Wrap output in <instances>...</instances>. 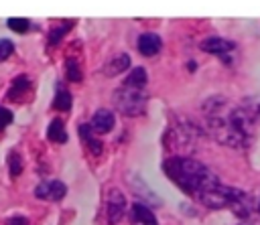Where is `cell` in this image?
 Listing matches in <instances>:
<instances>
[{
	"label": "cell",
	"instance_id": "obj_8",
	"mask_svg": "<svg viewBox=\"0 0 260 225\" xmlns=\"http://www.w3.org/2000/svg\"><path fill=\"white\" fill-rule=\"evenodd\" d=\"M234 49H236V45L232 41H225V39H219V36H209V39H205L201 43V51L213 53V55H221L225 59V63H230V59L225 57V53H230Z\"/></svg>",
	"mask_w": 260,
	"mask_h": 225
},
{
	"label": "cell",
	"instance_id": "obj_12",
	"mask_svg": "<svg viewBox=\"0 0 260 225\" xmlns=\"http://www.w3.org/2000/svg\"><path fill=\"white\" fill-rule=\"evenodd\" d=\"M128 67H130V57L122 53V55H118V57H114V59L108 61V65L104 67V73H106L108 77H114V75L126 71Z\"/></svg>",
	"mask_w": 260,
	"mask_h": 225
},
{
	"label": "cell",
	"instance_id": "obj_14",
	"mask_svg": "<svg viewBox=\"0 0 260 225\" xmlns=\"http://www.w3.org/2000/svg\"><path fill=\"white\" fill-rule=\"evenodd\" d=\"M146 81H148L146 69H144V67H134V69L130 71V75L126 77V83H124V85H130V87H138V89H142V87L146 85Z\"/></svg>",
	"mask_w": 260,
	"mask_h": 225
},
{
	"label": "cell",
	"instance_id": "obj_11",
	"mask_svg": "<svg viewBox=\"0 0 260 225\" xmlns=\"http://www.w3.org/2000/svg\"><path fill=\"white\" fill-rule=\"evenodd\" d=\"M160 47H162V41H160V36L154 34V32H142V34L138 36V51H140V55H144V57L156 55V53L160 51Z\"/></svg>",
	"mask_w": 260,
	"mask_h": 225
},
{
	"label": "cell",
	"instance_id": "obj_7",
	"mask_svg": "<svg viewBox=\"0 0 260 225\" xmlns=\"http://www.w3.org/2000/svg\"><path fill=\"white\" fill-rule=\"evenodd\" d=\"M230 209H232L238 217L244 219V217H248V215L254 211V199H252L248 193L236 189V191H234V197H232V203H230Z\"/></svg>",
	"mask_w": 260,
	"mask_h": 225
},
{
	"label": "cell",
	"instance_id": "obj_15",
	"mask_svg": "<svg viewBox=\"0 0 260 225\" xmlns=\"http://www.w3.org/2000/svg\"><path fill=\"white\" fill-rule=\"evenodd\" d=\"M71 103H73V99H71V93L67 91V89H57V93H55V99H53V109H57V111H67L69 107H71Z\"/></svg>",
	"mask_w": 260,
	"mask_h": 225
},
{
	"label": "cell",
	"instance_id": "obj_9",
	"mask_svg": "<svg viewBox=\"0 0 260 225\" xmlns=\"http://www.w3.org/2000/svg\"><path fill=\"white\" fill-rule=\"evenodd\" d=\"M114 122H116V118H114V111H112V109H98V111L91 116L89 126H91L93 132L106 134V132H110V130L114 128Z\"/></svg>",
	"mask_w": 260,
	"mask_h": 225
},
{
	"label": "cell",
	"instance_id": "obj_18",
	"mask_svg": "<svg viewBox=\"0 0 260 225\" xmlns=\"http://www.w3.org/2000/svg\"><path fill=\"white\" fill-rule=\"evenodd\" d=\"M73 26V20H69V22H65V24H61V26H57V28H53L51 32H49V41H47V45L49 47H55V45H59V41L63 39V34L69 30Z\"/></svg>",
	"mask_w": 260,
	"mask_h": 225
},
{
	"label": "cell",
	"instance_id": "obj_6",
	"mask_svg": "<svg viewBox=\"0 0 260 225\" xmlns=\"http://www.w3.org/2000/svg\"><path fill=\"white\" fill-rule=\"evenodd\" d=\"M65 193H67V186L61 180H43L35 189V195L45 201H59L65 197Z\"/></svg>",
	"mask_w": 260,
	"mask_h": 225
},
{
	"label": "cell",
	"instance_id": "obj_22",
	"mask_svg": "<svg viewBox=\"0 0 260 225\" xmlns=\"http://www.w3.org/2000/svg\"><path fill=\"white\" fill-rule=\"evenodd\" d=\"M87 146H89V150H91L93 154H102V142H100L95 136H91V138L87 140Z\"/></svg>",
	"mask_w": 260,
	"mask_h": 225
},
{
	"label": "cell",
	"instance_id": "obj_4",
	"mask_svg": "<svg viewBox=\"0 0 260 225\" xmlns=\"http://www.w3.org/2000/svg\"><path fill=\"white\" fill-rule=\"evenodd\" d=\"M167 146L171 150H179V152H191L193 150V126L185 124V126H173L167 134Z\"/></svg>",
	"mask_w": 260,
	"mask_h": 225
},
{
	"label": "cell",
	"instance_id": "obj_17",
	"mask_svg": "<svg viewBox=\"0 0 260 225\" xmlns=\"http://www.w3.org/2000/svg\"><path fill=\"white\" fill-rule=\"evenodd\" d=\"M65 75L69 81H81L83 79V73H81V67L75 59H67L65 61Z\"/></svg>",
	"mask_w": 260,
	"mask_h": 225
},
{
	"label": "cell",
	"instance_id": "obj_27",
	"mask_svg": "<svg viewBox=\"0 0 260 225\" xmlns=\"http://www.w3.org/2000/svg\"><path fill=\"white\" fill-rule=\"evenodd\" d=\"M240 225H252V223H240Z\"/></svg>",
	"mask_w": 260,
	"mask_h": 225
},
{
	"label": "cell",
	"instance_id": "obj_23",
	"mask_svg": "<svg viewBox=\"0 0 260 225\" xmlns=\"http://www.w3.org/2000/svg\"><path fill=\"white\" fill-rule=\"evenodd\" d=\"M79 136H81V138L87 142V140L93 136V130H91V126H89V124H81V126H79Z\"/></svg>",
	"mask_w": 260,
	"mask_h": 225
},
{
	"label": "cell",
	"instance_id": "obj_13",
	"mask_svg": "<svg viewBox=\"0 0 260 225\" xmlns=\"http://www.w3.org/2000/svg\"><path fill=\"white\" fill-rule=\"evenodd\" d=\"M47 136H49V140H53V142H57V144L67 142V132H65V126H63V122H61L59 118H55V120L49 124Z\"/></svg>",
	"mask_w": 260,
	"mask_h": 225
},
{
	"label": "cell",
	"instance_id": "obj_28",
	"mask_svg": "<svg viewBox=\"0 0 260 225\" xmlns=\"http://www.w3.org/2000/svg\"><path fill=\"white\" fill-rule=\"evenodd\" d=\"M258 211H260V201H258Z\"/></svg>",
	"mask_w": 260,
	"mask_h": 225
},
{
	"label": "cell",
	"instance_id": "obj_20",
	"mask_svg": "<svg viewBox=\"0 0 260 225\" xmlns=\"http://www.w3.org/2000/svg\"><path fill=\"white\" fill-rule=\"evenodd\" d=\"M8 164H10V174L12 176H18L22 172V160H20V154L18 152H10Z\"/></svg>",
	"mask_w": 260,
	"mask_h": 225
},
{
	"label": "cell",
	"instance_id": "obj_24",
	"mask_svg": "<svg viewBox=\"0 0 260 225\" xmlns=\"http://www.w3.org/2000/svg\"><path fill=\"white\" fill-rule=\"evenodd\" d=\"M0 122H2L4 126H8V124L12 122V114H10L6 107H0Z\"/></svg>",
	"mask_w": 260,
	"mask_h": 225
},
{
	"label": "cell",
	"instance_id": "obj_3",
	"mask_svg": "<svg viewBox=\"0 0 260 225\" xmlns=\"http://www.w3.org/2000/svg\"><path fill=\"white\" fill-rule=\"evenodd\" d=\"M114 103L124 116H140L146 109V93L144 89L122 85L114 93Z\"/></svg>",
	"mask_w": 260,
	"mask_h": 225
},
{
	"label": "cell",
	"instance_id": "obj_25",
	"mask_svg": "<svg viewBox=\"0 0 260 225\" xmlns=\"http://www.w3.org/2000/svg\"><path fill=\"white\" fill-rule=\"evenodd\" d=\"M6 225H28V223H26L24 217H14V219H10Z\"/></svg>",
	"mask_w": 260,
	"mask_h": 225
},
{
	"label": "cell",
	"instance_id": "obj_2",
	"mask_svg": "<svg viewBox=\"0 0 260 225\" xmlns=\"http://www.w3.org/2000/svg\"><path fill=\"white\" fill-rule=\"evenodd\" d=\"M165 172L173 182H177L187 195L195 197L209 209L230 207L234 191L219 182V178L199 160L189 156H173L165 160Z\"/></svg>",
	"mask_w": 260,
	"mask_h": 225
},
{
	"label": "cell",
	"instance_id": "obj_5",
	"mask_svg": "<svg viewBox=\"0 0 260 225\" xmlns=\"http://www.w3.org/2000/svg\"><path fill=\"white\" fill-rule=\"evenodd\" d=\"M126 213V199L122 195V191L118 189H110L108 197H106V217L110 225H116Z\"/></svg>",
	"mask_w": 260,
	"mask_h": 225
},
{
	"label": "cell",
	"instance_id": "obj_19",
	"mask_svg": "<svg viewBox=\"0 0 260 225\" xmlns=\"http://www.w3.org/2000/svg\"><path fill=\"white\" fill-rule=\"evenodd\" d=\"M8 26H10L14 32L24 34V32L30 28V22H28L26 18H8Z\"/></svg>",
	"mask_w": 260,
	"mask_h": 225
},
{
	"label": "cell",
	"instance_id": "obj_10",
	"mask_svg": "<svg viewBox=\"0 0 260 225\" xmlns=\"http://www.w3.org/2000/svg\"><path fill=\"white\" fill-rule=\"evenodd\" d=\"M130 221L132 225H158L154 213L148 209V205L142 203H134L130 207Z\"/></svg>",
	"mask_w": 260,
	"mask_h": 225
},
{
	"label": "cell",
	"instance_id": "obj_26",
	"mask_svg": "<svg viewBox=\"0 0 260 225\" xmlns=\"http://www.w3.org/2000/svg\"><path fill=\"white\" fill-rule=\"evenodd\" d=\"M2 128H4V124H2V122H0V130H2Z\"/></svg>",
	"mask_w": 260,
	"mask_h": 225
},
{
	"label": "cell",
	"instance_id": "obj_21",
	"mask_svg": "<svg viewBox=\"0 0 260 225\" xmlns=\"http://www.w3.org/2000/svg\"><path fill=\"white\" fill-rule=\"evenodd\" d=\"M12 51H14V45L8 39H0V61L8 59L12 55Z\"/></svg>",
	"mask_w": 260,
	"mask_h": 225
},
{
	"label": "cell",
	"instance_id": "obj_16",
	"mask_svg": "<svg viewBox=\"0 0 260 225\" xmlns=\"http://www.w3.org/2000/svg\"><path fill=\"white\" fill-rule=\"evenodd\" d=\"M30 89V81H28V77L26 75H20V77H16V81L12 83V87H10V91H8V99H18L24 91H28Z\"/></svg>",
	"mask_w": 260,
	"mask_h": 225
},
{
	"label": "cell",
	"instance_id": "obj_1",
	"mask_svg": "<svg viewBox=\"0 0 260 225\" xmlns=\"http://www.w3.org/2000/svg\"><path fill=\"white\" fill-rule=\"evenodd\" d=\"M205 124L209 134L223 146L246 148L252 142L254 126L260 120V103L256 99H246L236 105L230 99L215 95L203 103Z\"/></svg>",
	"mask_w": 260,
	"mask_h": 225
}]
</instances>
